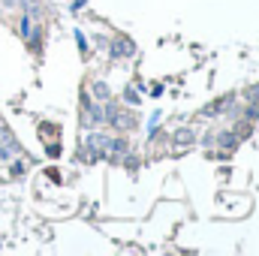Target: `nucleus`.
I'll return each mask as SVG.
<instances>
[{"label": "nucleus", "instance_id": "9b49d317", "mask_svg": "<svg viewBox=\"0 0 259 256\" xmlns=\"http://www.w3.org/2000/svg\"><path fill=\"white\" fill-rule=\"evenodd\" d=\"M84 3H88V0H72V9H81Z\"/></svg>", "mask_w": 259, "mask_h": 256}, {"label": "nucleus", "instance_id": "20e7f679", "mask_svg": "<svg viewBox=\"0 0 259 256\" xmlns=\"http://www.w3.org/2000/svg\"><path fill=\"white\" fill-rule=\"evenodd\" d=\"M172 142H175V145H181V148H190V145L196 142V133L190 127H181V130H175V133H172Z\"/></svg>", "mask_w": 259, "mask_h": 256}, {"label": "nucleus", "instance_id": "f8f14e48", "mask_svg": "<svg viewBox=\"0 0 259 256\" xmlns=\"http://www.w3.org/2000/svg\"><path fill=\"white\" fill-rule=\"evenodd\" d=\"M24 3H27V6H33V3H36V0H24Z\"/></svg>", "mask_w": 259, "mask_h": 256}, {"label": "nucleus", "instance_id": "6e6552de", "mask_svg": "<svg viewBox=\"0 0 259 256\" xmlns=\"http://www.w3.org/2000/svg\"><path fill=\"white\" fill-rule=\"evenodd\" d=\"M75 42H78L81 55H88V39H84V33H81V30H75Z\"/></svg>", "mask_w": 259, "mask_h": 256}, {"label": "nucleus", "instance_id": "f257e3e1", "mask_svg": "<svg viewBox=\"0 0 259 256\" xmlns=\"http://www.w3.org/2000/svg\"><path fill=\"white\" fill-rule=\"evenodd\" d=\"M106 121H112V124H115V130H121V133L139 127V115H136V112H121L118 106H115V112H112Z\"/></svg>", "mask_w": 259, "mask_h": 256}, {"label": "nucleus", "instance_id": "39448f33", "mask_svg": "<svg viewBox=\"0 0 259 256\" xmlns=\"http://www.w3.org/2000/svg\"><path fill=\"white\" fill-rule=\"evenodd\" d=\"M91 94H94V100H97V103L112 100V91H109V84H106V81H94V84H91Z\"/></svg>", "mask_w": 259, "mask_h": 256}, {"label": "nucleus", "instance_id": "9d476101", "mask_svg": "<svg viewBox=\"0 0 259 256\" xmlns=\"http://www.w3.org/2000/svg\"><path fill=\"white\" fill-rule=\"evenodd\" d=\"M124 166H127V169H139V157H130V154H124Z\"/></svg>", "mask_w": 259, "mask_h": 256}, {"label": "nucleus", "instance_id": "1a4fd4ad", "mask_svg": "<svg viewBox=\"0 0 259 256\" xmlns=\"http://www.w3.org/2000/svg\"><path fill=\"white\" fill-rule=\"evenodd\" d=\"M21 36H24V39H30V18H27V15L21 18Z\"/></svg>", "mask_w": 259, "mask_h": 256}, {"label": "nucleus", "instance_id": "f03ea898", "mask_svg": "<svg viewBox=\"0 0 259 256\" xmlns=\"http://www.w3.org/2000/svg\"><path fill=\"white\" fill-rule=\"evenodd\" d=\"M232 103H235V97H223V100H217V103L205 106V109H202V115H205V118H214V115H220L223 109H232Z\"/></svg>", "mask_w": 259, "mask_h": 256}, {"label": "nucleus", "instance_id": "7ed1b4c3", "mask_svg": "<svg viewBox=\"0 0 259 256\" xmlns=\"http://www.w3.org/2000/svg\"><path fill=\"white\" fill-rule=\"evenodd\" d=\"M136 55V46L130 42V39H115V46H112V58H133Z\"/></svg>", "mask_w": 259, "mask_h": 256}, {"label": "nucleus", "instance_id": "0eeeda50", "mask_svg": "<svg viewBox=\"0 0 259 256\" xmlns=\"http://www.w3.org/2000/svg\"><path fill=\"white\" fill-rule=\"evenodd\" d=\"M124 100H127V106H139V100H142V97H139L133 88H127V91H124Z\"/></svg>", "mask_w": 259, "mask_h": 256}, {"label": "nucleus", "instance_id": "ddd939ff", "mask_svg": "<svg viewBox=\"0 0 259 256\" xmlns=\"http://www.w3.org/2000/svg\"><path fill=\"white\" fill-rule=\"evenodd\" d=\"M0 157H6V154H3V151H0Z\"/></svg>", "mask_w": 259, "mask_h": 256}, {"label": "nucleus", "instance_id": "423d86ee", "mask_svg": "<svg viewBox=\"0 0 259 256\" xmlns=\"http://www.w3.org/2000/svg\"><path fill=\"white\" fill-rule=\"evenodd\" d=\"M217 142H220L223 148H235V142H238V136H235V133H220V136H217Z\"/></svg>", "mask_w": 259, "mask_h": 256}]
</instances>
